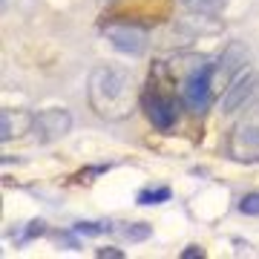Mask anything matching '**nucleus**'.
<instances>
[{
    "label": "nucleus",
    "mask_w": 259,
    "mask_h": 259,
    "mask_svg": "<svg viewBox=\"0 0 259 259\" xmlns=\"http://www.w3.org/2000/svg\"><path fill=\"white\" fill-rule=\"evenodd\" d=\"M90 110L104 121H124L136 107L133 75L121 66H95L87 81Z\"/></svg>",
    "instance_id": "nucleus-1"
},
{
    "label": "nucleus",
    "mask_w": 259,
    "mask_h": 259,
    "mask_svg": "<svg viewBox=\"0 0 259 259\" xmlns=\"http://www.w3.org/2000/svg\"><path fill=\"white\" fill-rule=\"evenodd\" d=\"M182 101L190 112H207L213 101V64H199L185 78L182 87Z\"/></svg>",
    "instance_id": "nucleus-2"
},
{
    "label": "nucleus",
    "mask_w": 259,
    "mask_h": 259,
    "mask_svg": "<svg viewBox=\"0 0 259 259\" xmlns=\"http://www.w3.org/2000/svg\"><path fill=\"white\" fill-rule=\"evenodd\" d=\"M101 32L112 47L118 52H124V55H141L147 49V37H150L147 29L136 26L130 20H107L101 26Z\"/></svg>",
    "instance_id": "nucleus-3"
},
{
    "label": "nucleus",
    "mask_w": 259,
    "mask_h": 259,
    "mask_svg": "<svg viewBox=\"0 0 259 259\" xmlns=\"http://www.w3.org/2000/svg\"><path fill=\"white\" fill-rule=\"evenodd\" d=\"M256 93H259V69H242V72L225 87L219 110H222L225 115H231V112L248 107L250 98H253Z\"/></svg>",
    "instance_id": "nucleus-4"
},
{
    "label": "nucleus",
    "mask_w": 259,
    "mask_h": 259,
    "mask_svg": "<svg viewBox=\"0 0 259 259\" xmlns=\"http://www.w3.org/2000/svg\"><path fill=\"white\" fill-rule=\"evenodd\" d=\"M231 156L236 161H259V107L256 115L239 121L231 133Z\"/></svg>",
    "instance_id": "nucleus-5"
},
{
    "label": "nucleus",
    "mask_w": 259,
    "mask_h": 259,
    "mask_svg": "<svg viewBox=\"0 0 259 259\" xmlns=\"http://www.w3.org/2000/svg\"><path fill=\"white\" fill-rule=\"evenodd\" d=\"M69 130H72V115L66 110H61V107H52V110H40L35 115L32 139L37 144H52V141L64 139Z\"/></svg>",
    "instance_id": "nucleus-6"
},
{
    "label": "nucleus",
    "mask_w": 259,
    "mask_h": 259,
    "mask_svg": "<svg viewBox=\"0 0 259 259\" xmlns=\"http://www.w3.org/2000/svg\"><path fill=\"white\" fill-rule=\"evenodd\" d=\"M248 58L250 55H248V47H245V44H239V40L228 44L225 52L219 55V61L213 64V90H219V87L225 90L242 69H248V66H245Z\"/></svg>",
    "instance_id": "nucleus-7"
},
{
    "label": "nucleus",
    "mask_w": 259,
    "mask_h": 259,
    "mask_svg": "<svg viewBox=\"0 0 259 259\" xmlns=\"http://www.w3.org/2000/svg\"><path fill=\"white\" fill-rule=\"evenodd\" d=\"M144 112H147L150 124H153L156 130H170L179 118L176 101H173L167 93H156V90H150L147 98H144Z\"/></svg>",
    "instance_id": "nucleus-8"
},
{
    "label": "nucleus",
    "mask_w": 259,
    "mask_h": 259,
    "mask_svg": "<svg viewBox=\"0 0 259 259\" xmlns=\"http://www.w3.org/2000/svg\"><path fill=\"white\" fill-rule=\"evenodd\" d=\"M32 124H35V112H29V110H3L0 112V139L9 141V139L23 136V133H32Z\"/></svg>",
    "instance_id": "nucleus-9"
},
{
    "label": "nucleus",
    "mask_w": 259,
    "mask_h": 259,
    "mask_svg": "<svg viewBox=\"0 0 259 259\" xmlns=\"http://www.w3.org/2000/svg\"><path fill=\"white\" fill-rule=\"evenodd\" d=\"M182 6L193 15H216L228 6V0H182Z\"/></svg>",
    "instance_id": "nucleus-10"
},
{
    "label": "nucleus",
    "mask_w": 259,
    "mask_h": 259,
    "mask_svg": "<svg viewBox=\"0 0 259 259\" xmlns=\"http://www.w3.org/2000/svg\"><path fill=\"white\" fill-rule=\"evenodd\" d=\"M153 233V228H150L147 222H130V225H124L121 228V236L127 242H144Z\"/></svg>",
    "instance_id": "nucleus-11"
},
{
    "label": "nucleus",
    "mask_w": 259,
    "mask_h": 259,
    "mask_svg": "<svg viewBox=\"0 0 259 259\" xmlns=\"http://www.w3.org/2000/svg\"><path fill=\"white\" fill-rule=\"evenodd\" d=\"M170 199V187H147V190H141L139 193V204H161Z\"/></svg>",
    "instance_id": "nucleus-12"
},
{
    "label": "nucleus",
    "mask_w": 259,
    "mask_h": 259,
    "mask_svg": "<svg viewBox=\"0 0 259 259\" xmlns=\"http://www.w3.org/2000/svg\"><path fill=\"white\" fill-rule=\"evenodd\" d=\"M239 210L245 216H259V193H248L239 199Z\"/></svg>",
    "instance_id": "nucleus-13"
},
{
    "label": "nucleus",
    "mask_w": 259,
    "mask_h": 259,
    "mask_svg": "<svg viewBox=\"0 0 259 259\" xmlns=\"http://www.w3.org/2000/svg\"><path fill=\"white\" fill-rule=\"evenodd\" d=\"M110 231V225H95V222H78L75 225V233L78 236H98V233Z\"/></svg>",
    "instance_id": "nucleus-14"
},
{
    "label": "nucleus",
    "mask_w": 259,
    "mask_h": 259,
    "mask_svg": "<svg viewBox=\"0 0 259 259\" xmlns=\"http://www.w3.org/2000/svg\"><path fill=\"white\" fill-rule=\"evenodd\" d=\"M95 256L98 259H124V250H118V248H98L95 250Z\"/></svg>",
    "instance_id": "nucleus-15"
},
{
    "label": "nucleus",
    "mask_w": 259,
    "mask_h": 259,
    "mask_svg": "<svg viewBox=\"0 0 259 259\" xmlns=\"http://www.w3.org/2000/svg\"><path fill=\"white\" fill-rule=\"evenodd\" d=\"M202 259L204 256V250L202 248H199V245H190V248H187V250H182V259Z\"/></svg>",
    "instance_id": "nucleus-16"
},
{
    "label": "nucleus",
    "mask_w": 259,
    "mask_h": 259,
    "mask_svg": "<svg viewBox=\"0 0 259 259\" xmlns=\"http://www.w3.org/2000/svg\"><path fill=\"white\" fill-rule=\"evenodd\" d=\"M40 233H44V222L37 219V222H32V225L26 228V239H32V236H40Z\"/></svg>",
    "instance_id": "nucleus-17"
},
{
    "label": "nucleus",
    "mask_w": 259,
    "mask_h": 259,
    "mask_svg": "<svg viewBox=\"0 0 259 259\" xmlns=\"http://www.w3.org/2000/svg\"><path fill=\"white\" fill-rule=\"evenodd\" d=\"M104 3H112V0H104Z\"/></svg>",
    "instance_id": "nucleus-18"
}]
</instances>
